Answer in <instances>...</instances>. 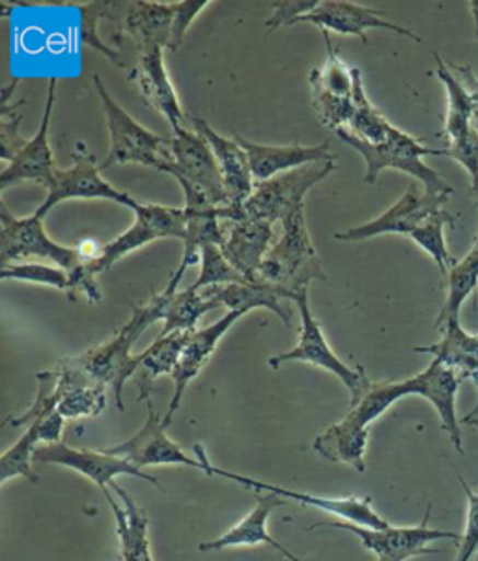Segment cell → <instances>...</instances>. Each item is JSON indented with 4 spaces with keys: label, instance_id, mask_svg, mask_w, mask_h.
Returning a JSON list of instances; mask_svg holds the SVG:
<instances>
[{
    "label": "cell",
    "instance_id": "cell-43",
    "mask_svg": "<svg viewBox=\"0 0 478 561\" xmlns=\"http://www.w3.org/2000/svg\"><path fill=\"white\" fill-rule=\"evenodd\" d=\"M20 79H15L13 83L8 84L0 92V100H2V122H0V148H2V160L8 163L23 150L26 145V139L20 135L21 115L15 116V108L23 105L25 102L15 103L10 105V98H12L13 90L18 89Z\"/></svg>",
    "mask_w": 478,
    "mask_h": 561
},
{
    "label": "cell",
    "instance_id": "cell-17",
    "mask_svg": "<svg viewBox=\"0 0 478 561\" xmlns=\"http://www.w3.org/2000/svg\"><path fill=\"white\" fill-rule=\"evenodd\" d=\"M383 15H385L383 10H372V8L361 7V4H355L350 0H319L316 10L306 13V15H301L300 20L292 23V26L308 23V25L318 26L322 33L333 31V33L346 34V36H359L363 44L369 42L366 31L383 28V31L400 34V36H406V38H411L413 42L421 44V38L413 31H409L406 26L395 25L390 21H385Z\"/></svg>",
    "mask_w": 478,
    "mask_h": 561
},
{
    "label": "cell",
    "instance_id": "cell-45",
    "mask_svg": "<svg viewBox=\"0 0 478 561\" xmlns=\"http://www.w3.org/2000/svg\"><path fill=\"white\" fill-rule=\"evenodd\" d=\"M446 158H453L459 165L466 169L473 180L478 179V134L475 128L469 129L454 142H448L445 148Z\"/></svg>",
    "mask_w": 478,
    "mask_h": 561
},
{
    "label": "cell",
    "instance_id": "cell-50",
    "mask_svg": "<svg viewBox=\"0 0 478 561\" xmlns=\"http://www.w3.org/2000/svg\"><path fill=\"white\" fill-rule=\"evenodd\" d=\"M471 195H473V197L477 198V203H478V179L473 180V182H471Z\"/></svg>",
    "mask_w": 478,
    "mask_h": 561
},
{
    "label": "cell",
    "instance_id": "cell-7",
    "mask_svg": "<svg viewBox=\"0 0 478 561\" xmlns=\"http://www.w3.org/2000/svg\"><path fill=\"white\" fill-rule=\"evenodd\" d=\"M333 171L335 158L300 167L266 182H258L255 192L243 205V214L245 217L261 219L271 225L275 221H284L295 211L303 210V201L308 190L327 179Z\"/></svg>",
    "mask_w": 478,
    "mask_h": 561
},
{
    "label": "cell",
    "instance_id": "cell-38",
    "mask_svg": "<svg viewBox=\"0 0 478 561\" xmlns=\"http://www.w3.org/2000/svg\"><path fill=\"white\" fill-rule=\"evenodd\" d=\"M445 225L454 227V216L451 211L441 210L427 219L424 224L419 225L409 237L422 251H427L428 255L434 259L443 277L448 275V270L453 268V264L456 262L446 248Z\"/></svg>",
    "mask_w": 478,
    "mask_h": 561
},
{
    "label": "cell",
    "instance_id": "cell-20",
    "mask_svg": "<svg viewBox=\"0 0 478 561\" xmlns=\"http://www.w3.org/2000/svg\"><path fill=\"white\" fill-rule=\"evenodd\" d=\"M256 505L253 510L240 520V523L230 528L226 534L213 539V541L200 542L198 550L200 552H213V550L236 549V547H256V545H269L271 549L277 550L279 554L284 556L290 561H301L298 556L292 554L290 550L284 549L281 542L275 541L268 531V520L277 507L288 504L284 497L273 492H255Z\"/></svg>",
    "mask_w": 478,
    "mask_h": 561
},
{
    "label": "cell",
    "instance_id": "cell-14",
    "mask_svg": "<svg viewBox=\"0 0 478 561\" xmlns=\"http://www.w3.org/2000/svg\"><path fill=\"white\" fill-rule=\"evenodd\" d=\"M34 462L65 466V468L75 470L84 478L92 479L102 489V492L109 491L110 483H115L118 476H135V478L144 479L148 483L161 489L160 479L153 478L150 473H142V470L126 459L109 455L107 451L77 449V447L68 446L66 442L36 447Z\"/></svg>",
    "mask_w": 478,
    "mask_h": 561
},
{
    "label": "cell",
    "instance_id": "cell-10",
    "mask_svg": "<svg viewBox=\"0 0 478 561\" xmlns=\"http://www.w3.org/2000/svg\"><path fill=\"white\" fill-rule=\"evenodd\" d=\"M195 457L202 462V470L208 476L230 479V481H234L237 485L245 486L247 491L273 492V494L284 497L287 502H295V504H301L303 507L324 511L327 515H335V517L342 518L346 523L358 524V526H364V528L385 529L390 526L382 515H377L376 511H374L372 497L370 496L322 497L306 494V492L292 491V489H282V486L271 485V483H264V481H258V479L229 472V470H223L219 466L211 465L202 446H195Z\"/></svg>",
    "mask_w": 478,
    "mask_h": 561
},
{
    "label": "cell",
    "instance_id": "cell-32",
    "mask_svg": "<svg viewBox=\"0 0 478 561\" xmlns=\"http://www.w3.org/2000/svg\"><path fill=\"white\" fill-rule=\"evenodd\" d=\"M206 298L215 301L219 307H229L230 311L247 314L253 309H269L273 311L284 324L292 325V314L281 304V296L273 290L256 285V283H232V285H218L205 288Z\"/></svg>",
    "mask_w": 478,
    "mask_h": 561
},
{
    "label": "cell",
    "instance_id": "cell-51",
    "mask_svg": "<svg viewBox=\"0 0 478 561\" xmlns=\"http://www.w3.org/2000/svg\"><path fill=\"white\" fill-rule=\"evenodd\" d=\"M473 248L478 249V238H477V242H475V245H473Z\"/></svg>",
    "mask_w": 478,
    "mask_h": 561
},
{
    "label": "cell",
    "instance_id": "cell-29",
    "mask_svg": "<svg viewBox=\"0 0 478 561\" xmlns=\"http://www.w3.org/2000/svg\"><path fill=\"white\" fill-rule=\"evenodd\" d=\"M158 322L163 320V330L158 337H166L174 332H195L198 320L211 309H218L215 301L208 300L202 290L185 288L182 293L153 294L148 300Z\"/></svg>",
    "mask_w": 478,
    "mask_h": 561
},
{
    "label": "cell",
    "instance_id": "cell-49",
    "mask_svg": "<svg viewBox=\"0 0 478 561\" xmlns=\"http://www.w3.org/2000/svg\"><path fill=\"white\" fill-rule=\"evenodd\" d=\"M469 8H471L473 20H475V33H477L478 42V0H473L471 4H469Z\"/></svg>",
    "mask_w": 478,
    "mask_h": 561
},
{
    "label": "cell",
    "instance_id": "cell-41",
    "mask_svg": "<svg viewBox=\"0 0 478 561\" xmlns=\"http://www.w3.org/2000/svg\"><path fill=\"white\" fill-rule=\"evenodd\" d=\"M107 409L105 386H81L66 391L58 402L57 412L65 420H81V417H97Z\"/></svg>",
    "mask_w": 478,
    "mask_h": 561
},
{
    "label": "cell",
    "instance_id": "cell-46",
    "mask_svg": "<svg viewBox=\"0 0 478 561\" xmlns=\"http://www.w3.org/2000/svg\"><path fill=\"white\" fill-rule=\"evenodd\" d=\"M319 0H284V2H273L275 13L266 21L268 33H273L279 26H292L295 20L301 15L313 12L318 7Z\"/></svg>",
    "mask_w": 478,
    "mask_h": 561
},
{
    "label": "cell",
    "instance_id": "cell-48",
    "mask_svg": "<svg viewBox=\"0 0 478 561\" xmlns=\"http://www.w3.org/2000/svg\"><path fill=\"white\" fill-rule=\"evenodd\" d=\"M471 382L475 383V388H477V404H475V409H473L469 414L462 417V423H464V425H471V427L478 428V375L477 377L471 378Z\"/></svg>",
    "mask_w": 478,
    "mask_h": 561
},
{
    "label": "cell",
    "instance_id": "cell-33",
    "mask_svg": "<svg viewBox=\"0 0 478 561\" xmlns=\"http://www.w3.org/2000/svg\"><path fill=\"white\" fill-rule=\"evenodd\" d=\"M409 396H415L411 378L403 382H372L359 401L350 402V410L340 423L358 431H369L370 423L380 420L395 402Z\"/></svg>",
    "mask_w": 478,
    "mask_h": 561
},
{
    "label": "cell",
    "instance_id": "cell-31",
    "mask_svg": "<svg viewBox=\"0 0 478 561\" xmlns=\"http://www.w3.org/2000/svg\"><path fill=\"white\" fill-rule=\"evenodd\" d=\"M441 341L435 345L415 346L419 354H432L434 359L456 370L464 380L478 375V335L462 328L459 320L441 328Z\"/></svg>",
    "mask_w": 478,
    "mask_h": 561
},
{
    "label": "cell",
    "instance_id": "cell-3",
    "mask_svg": "<svg viewBox=\"0 0 478 561\" xmlns=\"http://www.w3.org/2000/svg\"><path fill=\"white\" fill-rule=\"evenodd\" d=\"M337 135L348 147L363 156L366 163V174H364L366 184H376L377 176L385 169H396L419 180L424 185V192L430 195H440V197L453 195V187L446 184L445 179H441V174L435 173L432 167L422 161L427 156H446L445 148L434 150V148L424 147L422 140L415 139L395 126L382 145L364 142L345 128L337 129Z\"/></svg>",
    "mask_w": 478,
    "mask_h": 561
},
{
    "label": "cell",
    "instance_id": "cell-18",
    "mask_svg": "<svg viewBox=\"0 0 478 561\" xmlns=\"http://www.w3.org/2000/svg\"><path fill=\"white\" fill-rule=\"evenodd\" d=\"M176 2H113L110 21L133 38L139 51L150 47L168 49L173 36Z\"/></svg>",
    "mask_w": 478,
    "mask_h": 561
},
{
    "label": "cell",
    "instance_id": "cell-1",
    "mask_svg": "<svg viewBox=\"0 0 478 561\" xmlns=\"http://www.w3.org/2000/svg\"><path fill=\"white\" fill-rule=\"evenodd\" d=\"M311 280L327 283L329 279L308 237L305 211L300 210L282 221V237L269 249L255 283L294 301Z\"/></svg>",
    "mask_w": 478,
    "mask_h": 561
},
{
    "label": "cell",
    "instance_id": "cell-34",
    "mask_svg": "<svg viewBox=\"0 0 478 561\" xmlns=\"http://www.w3.org/2000/svg\"><path fill=\"white\" fill-rule=\"evenodd\" d=\"M369 434V431L346 427L338 421L314 438L313 449L324 459L350 466L355 472L363 473L366 470Z\"/></svg>",
    "mask_w": 478,
    "mask_h": 561
},
{
    "label": "cell",
    "instance_id": "cell-11",
    "mask_svg": "<svg viewBox=\"0 0 478 561\" xmlns=\"http://www.w3.org/2000/svg\"><path fill=\"white\" fill-rule=\"evenodd\" d=\"M171 148L174 163L168 174L178 180L184 192H198L218 208L229 205L218 158L202 135L195 129L184 128L173 134Z\"/></svg>",
    "mask_w": 478,
    "mask_h": 561
},
{
    "label": "cell",
    "instance_id": "cell-22",
    "mask_svg": "<svg viewBox=\"0 0 478 561\" xmlns=\"http://www.w3.org/2000/svg\"><path fill=\"white\" fill-rule=\"evenodd\" d=\"M193 129L202 135L218 158L219 169L223 174L224 190L229 195V205L243 206L255 192V176L250 171L249 156L237 145L236 139H226L219 135L210 124L195 116Z\"/></svg>",
    "mask_w": 478,
    "mask_h": 561
},
{
    "label": "cell",
    "instance_id": "cell-40",
    "mask_svg": "<svg viewBox=\"0 0 478 561\" xmlns=\"http://www.w3.org/2000/svg\"><path fill=\"white\" fill-rule=\"evenodd\" d=\"M232 283H249L237 272L224 256L221 245L210 243L202 248L200 253V274L193 283L191 290H205V288L218 287V285H232Z\"/></svg>",
    "mask_w": 478,
    "mask_h": 561
},
{
    "label": "cell",
    "instance_id": "cell-16",
    "mask_svg": "<svg viewBox=\"0 0 478 561\" xmlns=\"http://www.w3.org/2000/svg\"><path fill=\"white\" fill-rule=\"evenodd\" d=\"M57 102V77L49 79L47 98H45L44 118L39 124L38 134L26 140L21 150L7 169L0 174V190L7 192L8 187L23 182H36L49 190L57 173L55 158L49 147V126H51L53 107Z\"/></svg>",
    "mask_w": 478,
    "mask_h": 561
},
{
    "label": "cell",
    "instance_id": "cell-47",
    "mask_svg": "<svg viewBox=\"0 0 478 561\" xmlns=\"http://www.w3.org/2000/svg\"><path fill=\"white\" fill-rule=\"evenodd\" d=\"M206 7H210L208 0H185V2H176V12H174L173 36L168 49L176 51L179 45L184 44L185 34L191 28L193 21L198 13L202 12Z\"/></svg>",
    "mask_w": 478,
    "mask_h": 561
},
{
    "label": "cell",
    "instance_id": "cell-23",
    "mask_svg": "<svg viewBox=\"0 0 478 561\" xmlns=\"http://www.w3.org/2000/svg\"><path fill=\"white\" fill-rule=\"evenodd\" d=\"M223 253L226 261L240 274L255 283L261 262L269 253V243L273 242V225L253 217H243L240 221H224Z\"/></svg>",
    "mask_w": 478,
    "mask_h": 561
},
{
    "label": "cell",
    "instance_id": "cell-26",
    "mask_svg": "<svg viewBox=\"0 0 478 561\" xmlns=\"http://www.w3.org/2000/svg\"><path fill=\"white\" fill-rule=\"evenodd\" d=\"M110 489L120 497L116 502L110 491H105V497L115 513L116 537L120 561H153L152 542H150V518L147 511L135 502L128 491H124L118 483H110Z\"/></svg>",
    "mask_w": 478,
    "mask_h": 561
},
{
    "label": "cell",
    "instance_id": "cell-9",
    "mask_svg": "<svg viewBox=\"0 0 478 561\" xmlns=\"http://www.w3.org/2000/svg\"><path fill=\"white\" fill-rule=\"evenodd\" d=\"M432 515V504L428 505L427 515L422 523L413 528H395L389 526L385 529L364 528L358 524L346 523V520H327L316 523L308 529L338 528L350 531L363 542L364 549L376 554V561H406L415 556L440 554V549H430L428 545L435 541L462 542V536L454 531H441V529L428 528Z\"/></svg>",
    "mask_w": 478,
    "mask_h": 561
},
{
    "label": "cell",
    "instance_id": "cell-15",
    "mask_svg": "<svg viewBox=\"0 0 478 561\" xmlns=\"http://www.w3.org/2000/svg\"><path fill=\"white\" fill-rule=\"evenodd\" d=\"M109 455L126 459L139 470L148 466H191L202 470V462L195 457L191 459L184 449L166 434L160 414L153 410L152 402L148 401V417L141 431L131 436L129 440L118 446L103 449Z\"/></svg>",
    "mask_w": 478,
    "mask_h": 561
},
{
    "label": "cell",
    "instance_id": "cell-35",
    "mask_svg": "<svg viewBox=\"0 0 478 561\" xmlns=\"http://www.w3.org/2000/svg\"><path fill=\"white\" fill-rule=\"evenodd\" d=\"M435 65H438L435 73L440 77L441 83L445 84L446 96H448L445 129H443V137H445L446 145H448V142H454L473 128L471 116L477 96H475V92L467 90L464 83H459L456 76L441 60L438 53H435Z\"/></svg>",
    "mask_w": 478,
    "mask_h": 561
},
{
    "label": "cell",
    "instance_id": "cell-39",
    "mask_svg": "<svg viewBox=\"0 0 478 561\" xmlns=\"http://www.w3.org/2000/svg\"><path fill=\"white\" fill-rule=\"evenodd\" d=\"M2 279L25 280L33 285H45V287L58 288L66 293H75V280L70 272L58 266H49L42 262H20V264H8L2 266Z\"/></svg>",
    "mask_w": 478,
    "mask_h": 561
},
{
    "label": "cell",
    "instance_id": "cell-19",
    "mask_svg": "<svg viewBox=\"0 0 478 561\" xmlns=\"http://www.w3.org/2000/svg\"><path fill=\"white\" fill-rule=\"evenodd\" d=\"M245 317L237 311H229L223 319L218 320L215 324L206 325L202 330H195L191 337L187 341L182 357H179L178 367L174 370V393L173 401L168 404L163 425L168 427L173 423V417L179 409V402L184 399L185 389L202 373L213 352L218 348L219 341L226 335L230 328L236 324L237 320Z\"/></svg>",
    "mask_w": 478,
    "mask_h": 561
},
{
    "label": "cell",
    "instance_id": "cell-37",
    "mask_svg": "<svg viewBox=\"0 0 478 561\" xmlns=\"http://www.w3.org/2000/svg\"><path fill=\"white\" fill-rule=\"evenodd\" d=\"M351 70H353V116L345 129L364 142L382 145L383 140L389 137L393 124L372 105L366 96L361 70L355 66Z\"/></svg>",
    "mask_w": 478,
    "mask_h": 561
},
{
    "label": "cell",
    "instance_id": "cell-27",
    "mask_svg": "<svg viewBox=\"0 0 478 561\" xmlns=\"http://www.w3.org/2000/svg\"><path fill=\"white\" fill-rule=\"evenodd\" d=\"M65 417L53 412L33 421L26 427L25 434L21 436L15 446L10 447L7 454L0 459V485H7L13 478H25L28 481H38V476L33 472L31 462L34 460L36 447L45 444H57L60 442L65 431Z\"/></svg>",
    "mask_w": 478,
    "mask_h": 561
},
{
    "label": "cell",
    "instance_id": "cell-4",
    "mask_svg": "<svg viewBox=\"0 0 478 561\" xmlns=\"http://www.w3.org/2000/svg\"><path fill=\"white\" fill-rule=\"evenodd\" d=\"M97 96L102 100L107 128L110 135V148L107 158L100 165V171L115 165L137 163V165L150 167L160 173L168 174L173 169L174 156L171 148V137H161L150 129L141 126L133 116L128 115L124 108L110 96L105 89L102 77L92 76Z\"/></svg>",
    "mask_w": 478,
    "mask_h": 561
},
{
    "label": "cell",
    "instance_id": "cell-28",
    "mask_svg": "<svg viewBox=\"0 0 478 561\" xmlns=\"http://www.w3.org/2000/svg\"><path fill=\"white\" fill-rule=\"evenodd\" d=\"M187 211V234L184 238V255L179 261V266L168 280L163 293H178V285L182 277L187 274V270L193 264H200V253L205 245L215 243L224 245V230L221 227V208L215 206L185 205Z\"/></svg>",
    "mask_w": 478,
    "mask_h": 561
},
{
    "label": "cell",
    "instance_id": "cell-44",
    "mask_svg": "<svg viewBox=\"0 0 478 561\" xmlns=\"http://www.w3.org/2000/svg\"><path fill=\"white\" fill-rule=\"evenodd\" d=\"M462 489L466 492L467 497V520L466 531L462 534V542H459L458 556L456 561H473L478 554V491H473L467 485L466 479L458 476Z\"/></svg>",
    "mask_w": 478,
    "mask_h": 561
},
{
    "label": "cell",
    "instance_id": "cell-36",
    "mask_svg": "<svg viewBox=\"0 0 478 561\" xmlns=\"http://www.w3.org/2000/svg\"><path fill=\"white\" fill-rule=\"evenodd\" d=\"M446 285H448V293H446L445 306L435 319V330L445 328L448 322L459 320L462 306L477 290L478 249L473 248L462 261L454 262L453 268L448 270L446 275Z\"/></svg>",
    "mask_w": 478,
    "mask_h": 561
},
{
    "label": "cell",
    "instance_id": "cell-13",
    "mask_svg": "<svg viewBox=\"0 0 478 561\" xmlns=\"http://www.w3.org/2000/svg\"><path fill=\"white\" fill-rule=\"evenodd\" d=\"M446 201L448 197L430 195V193L421 192L419 185L411 184L408 192L404 193L403 197L398 198V203L390 206L385 214L372 219L369 224L359 225L346 232H337L335 238L340 242H363V240L382 237V234L411 237V232L419 225L435 216L438 211L445 210Z\"/></svg>",
    "mask_w": 478,
    "mask_h": 561
},
{
    "label": "cell",
    "instance_id": "cell-30",
    "mask_svg": "<svg viewBox=\"0 0 478 561\" xmlns=\"http://www.w3.org/2000/svg\"><path fill=\"white\" fill-rule=\"evenodd\" d=\"M193 332H174L166 337H158L147 351L139 354V369L135 373V386L139 389V401H148L153 382L171 375L178 367L179 357Z\"/></svg>",
    "mask_w": 478,
    "mask_h": 561
},
{
    "label": "cell",
    "instance_id": "cell-42",
    "mask_svg": "<svg viewBox=\"0 0 478 561\" xmlns=\"http://www.w3.org/2000/svg\"><path fill=\"white\" fill-rule=\"evenodd\" d=\"M73 7L79 8V13H81V39H83V44L105 55L118 68H124V60H121L118 51L110 49L109 45L97 36V23L102 20H110L113 2L110 0H105V2L100 0V2H86V4H73Z\"/></svg>",
    "mask_w": 478,
    "mask_h": 561
},
{
    "label": "cell",
    "instance_id": "cell-6",
    "mask_svg": "<svg viewBox=\"0 0 478 561\" xmlns=\"http://www.w3.org/2000/svg\"><path fill=\"white\" fill-rule=\"evenodd\" d=\"M33 256L53 262L71 275L86 264L77 249L60 245L47 237L44 219L38 214L15 217L4 203H0V264L8 266Z\"/></svg>",
    "mask_w": 478,
    "mask_h": 561
},
{
    "label": "cell",
    "instance_id": "cell-12",
    "mask_svg": "<svg viewBox=\"0 0 478 561\" xmlns=\"http://www.w3.org/2000/svg\"><path fill=\"white\" fill-rule=\"evenodd\" d=\"M73 160L75 165L70 169H57L51 187L47 190L44 205L39 206L34 214H38L44 219L55 206L70 198H107L128 208L131 206L135 198L129 193L116 190L115 185L102 179L96 156L86 150L84 142H77Z\"/></svg>",
    "mask_w": 478,
    "mask_h": 561
},
{
    "label": "cell",
    "instance_id": "cell-5",
    "mask_svg": "<svg viewBox=\"0 0 478 561\" xmlns=\"http://www.w3.org/2000/svg\"><path fill=\"white\" fill-rule=\"evenodd\" d=\"M129 210H133L135 221L124 234L113 242L102 245V255L89 262L90 274L100 275L113 268L116 262L144 248L148 243L163 238H179L184 242L187 234V211L173 206L144 205L135 198Z\"/></svg>",
    "mask_w": 478,
    "mask_h": 561
},
{
    "label": "cell",
    "instance_id": "cell-8",
    "mask_svg": "<svg viewBox=\"0 0 478 561\" xmlns=\"http://www.w3.org/2000/svg\"><path fill=\"white\" fill-rule=\"evenodd\" d=\"M295 306L300 309L301 314V333L298 345L292 351L277 356L269 357V367L273 370L281 369L282 364L288 362H305V364L318 365L322 369L329 370L335 377L345 383L350 391L351 402L359 401L363 397L364 391L370 388V380L364 373L363 367L351 369L333 352L331 346L327 343L324 330L319 325L318 320L314 319L308 306V288L298 296L294 300Z\"/></svg>",
    "mask_w": 478,
    "mask_h": 561
},
{
    "label": "cell",
    "instance_id": "cell-24",
    "mask_svg": "<svg viewBox=\"0 0 478 561\" xmlns=\"http://www.w3.org/2000/svg\"><path fill=\"white\" fill-rule=\"evenodd\" d=\"M234 139L249 156L250 171L255 182H266L300 167L313 165V163L335 158L327 140L316 147H303V145L266 147V145H256L253 140H247L237 134L234 135Z\"/></svg>",
    "mask_w": 478,
    "mask_h": 561
},
{
    "label": "cell",
    "instance_id": "cell-2",
    "mask_svg": "<svg viewBox=\"0 0 478 561\" xmlns=\"http://www.w3.org/2000/svg\"><path fill=\"white\" fill-rule=\"evenodd\" d=\"M158 319L152 307H133L131 319L121 325L120 332L107 341L105 345L90 348L81 356L68 357L66 362L94 386H110L115 393L116 407L124 412V386L135 377L139 369V354L133 356L135 343L139 341L148 325L155 324Z\"/></svg>",
    "mask_w": 478,
    "mask_h": 561
},
{
    "label": "cell",
    "instance_id": "cell-21",
    "mask_svg": "<svg viewBox=\"0 0 478 561\" xmlns=\"http://www.w3.org/2000/svg\"><path fill=\"white\" fill-rule=\"evenodd\" d=\"M411 380H413L415 396L427 399L434 407L440 415L441 428L448 434V440L456 447V451L466 454L462 446V428L456 415V396L464 378L451 367H446L438 359H432L428 369L415 375Z\"/></svg>",
    "mask_w": 478,
    "mask_h": 561
},
{
    "label": "cell",
    "instance_id": "cell-25",
    "mask_svg": "<svg viewBox=\"0 0 478 561\" xmlns=\"http://www.w3.org/2000/svg\"><path fill=\"white\" fill-rule=\"evenodd\" d=\"M131 79L139 83L144 100L165 116L173 128V134H178L182 129L187 128L185 126L187 116L179 107L176 90L171 83V77L166 73L161 47H150V49L139 51V65L131 73Z\"/></svg>",
    "mask_w": 478,
    "mask_h": 561
}]
</instances>
